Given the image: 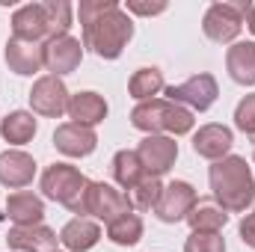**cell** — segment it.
Listing matches in <instances>:
<instances>
[{
	"label": "cell",
	"mask_w": 255,
	"mask_h": 252,
	"mask_svg": "<svg viewBox=\"0 0 255 252\" xmlns=\"http://www.w3.org/2000/svg\"><path fill=\"white\" fill-rule=\"evenodd\" d=\"M80 24H83V48H89L101 60L122 57L125 45L133 36V24L116 0H80Z\"/></svg>",
	"instance_id": "6da1fadb"
},
{
	"label": "cell",
	"mask_w": 255,
	"mask_h": 252,
	"mask_svg": "<svg viewBox=\"0 0 255 252\" xmlns=\"http://www.w3.org/2000/svg\"><path fill=\"white\" fill-rule=\"evenodd\" d=\"M71 27V6L65 0H48V3H27L15 9L12 15V39L21 42H51L57 36H68Z\"/></svg>",
	"instance_id": "7a4b0ae2"
},
{
	"label": "cell",
	"mask_w": 255,
	"mask_h": 252,
	"mask_svg": "<svg viewBox=\"0 0 255 252\" xmlns=\"http://www.w3.org/2000/svg\"><path fill=\"white\" fill-rule=\"evenodd\" d=\"M208 181H211V190H214V199L220 202V208L226 214H241L253 205L255 178L244 157L229 154V157L217 160L208 172Z\"/></svg>",
	"instance_id": "3957f363"
},
{
	"label": "cell",
	"mask_w": 255,
	"mask_h": 252,
	"mask_svg": "<svg viewBox=\"0 0 255 252\" xmlns=\"http://www.w3.org/2000/svg\"><path fill=\"white\" fill-rule=\"evenodd\" d=\"M130 125L136 130H145L148 136L157 133V130L181 136V133H190L193 130V113L187 107H181V104L151 98V101H139L130 110Z\"/></svg>",
	"instance_id": "277c9868"
},
{
	"label": "cell",
	"mask_w": 255,
	"mask_h": 252,
	"mask_svg": "<svg viewBox=\"0 0 255 252\" xmlns=\"http://www.w3.org/2000/svg\"><path fill=\"white\" fill-rule=\"evenodd\" d=\"M86 187H89V178L68 163H54L42 172V193L65 205L71 214H86Z\"/></svg>",
	"instance_id": "5b68a950"
},
{
	"label": "cell",
	"mask_w": 255,
	"mask_h": 252,
	"mask_svg": "<svg viewBox=\"0 0 255 252\" xmlns=\"http://www.w3.org/2000/svg\"><path fill=\"white\" fill-rule=\"evenodd\" d=\"M244 9H247V3H214L202 21L205 36L217 45L235 42L241 27H244Z\"/></svg>",
	"instance_id": "8992f818"
},
{
	"label": "cell",
	"mask_w": 255,
	"mask_h": 252,
	"mask_svg": "<svg viewBox=\"0 0 255 252\" xmlns=\"http://www.w3.org/2000/svg\"><path fill=\"white\" fill-rule=\"evenodd\" d=\"M68 89H65V83L60 77H54V74H45V77H39L36 83H33V89H30V107H33V113H39V116H48V119H60L65 110H68Z\"/></svg>",
	"instance_id": "52a82bcc"
},
{
	"label": "cell",
	"mask_w": 255,
	"mask_h": 252,
	"mask_svg": "<svg viewBox=\"0 0 255 252\" xmlns=\"http://www.w3.org/2000/svg\"><path fill=\"white\" fill-rule=\"evenodd\" d=\"M130 208H133L130 196L119 193L116 187H110L104 181H89V187H86V214H95L98 220H104L110 226L113 220H119Z\"/></svg>",
	"instance_id": "ba28073f"
},
{
	"label": "cell",
	"mask_w": 255,
	"mask_h": 252,
	"mask_svg": "<svg viewBox=\"0 0 255 252\" xmlns=\"http://www.w3.org/2000/svg\"><path fill=\"white\" fill-rule=\"evenodd\" d=\"M196 202H199V196L187 181H172V184L163 187L157 205H154V214H157L160 223H181V220L190 217Z\"/></svg>",
	"instance_id": "9c48e42d"
},
{
	"label": "cell",
	"mask_w": 255,
	"mask_h": 252,
	"mask_svg": "<svg viewBox=\"0 0 255 252\" xmlns=\"http://www.w3.org/2000/svg\"><path fill=\"white\" fill-rule=\"evenodd\" d=\"M217 80L211 74H193L190 80L178 83V86H169L166 89V101L172 104H187L193 110H208L214 101H217Z\"/></svg>",
	"instance_id": "30bf717a"
},
{
	"label": "cell",
	"mask_w": 255,
	"mask_h": 252,
	"mask_svg": "<svg viewBox=\"0 0 255 252\" xmlns=\"http://www.w3.org/2000/svg\"><path fill=\"white\" fill-rule=\"evenodd\" d=\"M136 157H139V163H142V169H145L148 175L160 178L163 172L172 169V163H175V157H178V142L169 139V136L151 133V136H145V139L139 142Z\"/></svg>",
	"instance_id": "8fae6325"
},
{
	"label": "cell",
	"mask_w": 255,
	"mask_h": 252,
	"mask_svg": "<svg viewBox=\"0 0 255 252\" xmlns=\"http://www.w3.org/2000/svg\"><path fill=\"white\" fill-rule=\"evenodd\" d=\"M6 244L18 252H57L60 238L48 226H15L6 235Z\"/></svg>",
	"instance_id": "7c38bea8"
},
{
	"label": "cell",
	"mask_w": 255,
	"mask_h": 252,
	"mask_svg": "<svg viewBox=\"0 0 255 252\" xmlns=\"http://www.w3.org/2000/svg\"><path fill=\"white\" fill-rule=\"evenodd\" d=\"M54 145L63 151L65 157H86L95 151L98 145V136L95 130L86 125H74V122H65L54 130Z\"/></svg>",
	"instance_id": "4fadbf2b"
},
{
	"label": "cell",
	"mask_w": 255,
	"mask_h": 252,
	"mask_svg": "<svg viewBox=\"0 0 255 252\" xmlns=\"http://www.w3.org/2000/svg\"><path fill=\"white\" fill-rule=\"evenodd\" d=\"M83 60V45L71 36H57L45 45V65L54 71V77L71 74Z\"/></svg>",
	"instance_id": "5bb4252c"
},
{
	"label": "cell",
	"mask_w": 255,
	"mask_h": 252,
	"mask_svg": "<svg viewBox=\"0 0 255 252\" xmlns=\"http://www.w3.org/2000/svg\"><path fill=\"white\" fill-rule=\"evenodd\" d=\"M36 175V160L27 154V151H18V148H9L0 154V184L9 190L27 187Z\"/></svg>",
	"instance_id": "9a60e30c"
},
{
	"label": "cell",
	"mask_w": 255,
	"mask_h": 252,
	"mask_svg": "<svg viewBox=\"0 0 255 252\" xmlns=\"http://www.w3.org/2000/svg\"><path fill=\"white\" fill-rule=\"evenodd\" d=\"M232 142H235V136H232V130L226 125H205L199 127L196 136H193V151L199 157H208V160L217 163V160L229 157Z\"/></svg>",
	"instance_id": "2e32d148"
},
{
	"label": "cell",
	"mask_w": 255,
	"mask_h": 252,
	"mask_svg": "<svg viewBox=\"0 0 255 252\" xmlns=\"http://www.w3.org/2000/svg\"><path fill=\"white\" fill-rule=\"evenodd\" d=\"M6 214L15 226H42L45 202L30 190H18L6 199Z\"/></svg>",
	"instance_id": "e0dca14e"
},
{
	"label": "cell",
	"mask_w": 255,
	"mask_h": 252,
	"mask_svg": "<svg viewBox=\"0 0 255 252\" xmlns=\"http://www.w3.org/2000/svg\"><path fill=\"white\" fill-rule=\"evenodd\" d=\"M6 65L15 74H36L45 65V48L33 45V42H21V39H9L6 42Z\"/></svg>",
	"instance_id": "ac0fdd59"
},
{
	"label": "cell",
	"mask_w": 255,
	"mask_h": 252,
	"mask_svg": "<svg viewBox=\"0 0 255 252\" xmlns=\"http://www.w3.org/2000/svg\"><path fill=\"white\" fill-rule=\"evenodd\" d=\"M71 119H74V125H98V122H104V116H107V101L98 95V92H77V95H71L68 98V110H65Z\"/></svg>",
	"instance_id": "d6986e66"
},
{
	"label": "cell",
	"mask_w": 255,
	"mask_h": 252,
	"mask_svg": "<svg viewBox=\"0 0 255 252\" xmlns=\"http://www.w3.org/2000/svg\"><path fill=\"white\" fill-rule=\"evenodd\" d=\"M226 68L235 83L253 86L255 83V42H238L226 54Z\"/></svg>",
	"instance_id": "ffe728a7"
},
{
	"label": "cell",
	"mask_w": 255,
	"mask_h": 252,
	"mask_svg": "<svg viewBox=\"0 0 255 252\" xmlns=\"http://www.w3.org/2000/svg\"><path fill=\"white\" fill-rule=\"evenodd\" d=\"M98 241H101V229L86 217H77V220L65 223V229L60 232V244L71 252H89Z\"/></svg>",
	"instance_id": "44dd1931"
},
{
	"label": "cell",
	"mask_w": 255,
	"mask_h": 252,
	"mask_svg": "<svg viewBox=\"0 0 255 252\" xmlns=\"http://www.w3.org/2000/svg\"><path fill=\"white\" fill-rule=\"evenodd\" d=\"M145 175H148V172L142 169V163H139L136 151H130V148L116 151V157H113V178H116V184H119V187L136 190V184H139Z\"/></svg>",
	"instance_id": "7402d4cb"
},
{
	"label": "cell",
	"mask_w": 255,
	"mask_h": 252,
	"mask_svg": "<svg viewBox=\"0 0 255 252\" xmlns=\"http://www.w3.org/2000/svg\"><path fill=\"white\" fill-rule=\"evenodd\" d=\"M0 133H3V139L12 142V145L30 142L33 133H36V119H33V113H24V110L9 113V116L0 122Z\"/></svg>",
	"instance_id": "603a6c76"
},
{
	"label": "cell",
	"mask_w": 255,
	"mask_h": 252,
	"mask_svg": "<svg viewBox=\"0 0 255 252\" xmlns=\"http://www.w3.org/2000/svg\"><path fill=\"white\" fill-rule=\"evenodd\" d=\"M160 89H163V71L160 68H139V71H133V77L128 83V92L136 101H151Z\"/></svg>",
	"instance_id": "cb8c5ba5"
},
{
	"label": "cell",
	"mask_w": 255,
	"mask_h": 252,
	"mask_svg": "<svg viewBox=\"0 0 255 252\" xmlns=\"http://www.w3.org/2000/svg\"><path fill=\"white\" fill-rule=\"evenodd\" d=\"M107 238H110L113 244H119V247H133V244L142 238V220L128 211V214H122L119 220H113V223L107 226Z\"/></svg>",
	"instance_id": "d4e9b609"
},
{
	"label": "cell",
	"mask_w": 255,
	"mask_h": 252,
	"mask_svg": "<svg viewBox=\"0 0 255 252\" xmlns=\"http://www.w3.org/2000/svg\"><path fill=\"white\" fill-rule=\"evenodd\" d=\"M193 232H220L226 223H229V214L223 208H214V205H196L187 217Z\"/></svg>",
	"instance_id": "484cf974"
},
{
	"label": "cell",
	"mask_w": 255,
	"mask_h": 252,
	"mask_svg": "<svg viewBox=\"0 0 255 252\" xmlns=\"http://www.w3.org/2000/svg\"><path fill=\"white\" fill-rule=\"evenodd\" d=\"M160 193H163L160 178H154V175H145V178L136 184V190H130V205H133V208H139V211H151V208L157 205Z\"/></svg>",
	"instance_id": "4316f807"
},
{
	"label": "cell",
	"mask_w": 255,
	"mask_h": 252,
	"mask_svg": "<svg viewBox=\"0 0 255 252\" xmlns=\"http://www.w3.org/2000/svg\"><path fill=\"white\" fill-rule=\"evenodd\" d=\"M184 252H226V241L220 232H193L184 244Z\"/></svg>",
	"instance_id": "83f0119b"
},
{
	"label": "cell",
	"mask_w": 255,
	"mask_h": 252,
	"mask_svg": "<svg viewBox=\"0 0 255 252\" xmlns=\"http://www.w3.org/2000/svg\"><path fill=\"white\" fill-rule=\"evenodd\" d=\"M235 125L255 139V95H247L235 110Z\"/></svg>",
	"instance_id": "f1b7e54d"
},
{
	"label": "cell",
	"mask_w": 255,
	"mask_h": 252,
	"mask_svg": "<svg viewBox=\"0 0 255 252\" xmlns=\"http://www.w3.org/2000/svg\"><path fill=\"white\" fill-rule=\"evenodd\" d=\"M166 9V3L163 0H157V3H139V0H128V12H136V15H160Z\"/></svg>",
	"instance_id": "f546056e"
},
{
	"label": "cell",
	"mask_w": 255,
	"mask_h": 252,
	"mask_svg": "<svg viewBox=\"0 0 255 252\" xmlns=\"http://www.w3.org/2000/svg\"><path fill=\"white\" fill-rule=\"evenodd\" d=\"M241 241H244L247 247H255V211L247 214V220L241 223Z\"/></svg>",
	"instance_id": "4dcf8cb0"
},
{
	"label": "cell",
	"mask_w": 255,
	"mask_h": 252,
	"mask_svg": "<svg viewBox=\"0 0 255 252\" xmlns=\"http://www.w3.org/2000/svg\"><path fill=\"white\" fill-rule=\"evenodd\" d=\"M244 18H247V27L255 33V3H247V9H244Z\"/></svg>",
	"instance_id": "1f68e13d"
}]
</instances>
